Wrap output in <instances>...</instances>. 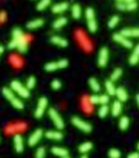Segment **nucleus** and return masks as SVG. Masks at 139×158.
<instances>
[{
  "instance_id": "f257e3e1",
  "label": "nucleus",
  "mask_w": 139,
  "mask_h": 158,
  "mask_svg": "<svg viewBox=\"0 0 139 158\" xmlns=\"http://www.w3.org/2000/svg\"><path fill=\"white\" fill-rule=\"evenodd\" d=\"M2 92H3V96H4L5 99H8V100L10 101V104H12L15 109H18V110H22V109L24 108V104H23V101H22V100H19L18 98H15V96H14V92H13V90H12V89L3 87Z\"/></svg>"
},
{
  "instance_id": "f03ea898",
  "label": "nucleus",
  "mask_w": 139,
  "mask_h": 158,
  "mask_svg": "<svg viewBox=\"0 0 139 158\" xmlns=\"http://www.w3.org/2000/svg\"><path fill=\"white\" fill-rule=\"evenodd\" d=\"M85 17H86V24L89 28V32L91 33H95L98 30V23H96V19H95V12L92 8H87L86 12H85Z\"/></svg>"
},
{
  "instance_id": "7ed1b4c3",
  "label": "nucleus",
  "mask_w": 139,
  "mask_h": 158,
  "mask_svg": "<svg viewBox=\"0 0 139 158\" xmlns=\"http://www.w3.org/2000/svg\"><path fill=\"white\" fill-rule=\"evenodd\" d=\"M10 89L13 90V92H17L20 98H23V99L29 98V90L25 86H23L22 82H19L18 80L12 81V83H10Z\"/></svg>"
},
{
  "instance_id": "20e7f679",
  "label": "nucleus",
  "mask_w": 139,
  "mask_h": 158,
  "mask_svg": "<svg viewBox=\"0 0 139 158\" xmlns=\"http://www.w3.org/2000/svg\"><path fill=\"white\" fill-rule=\"evenodd\" d=\"M48 115H49L51 120L53 121V124L56 125V128H57L58 130H62L63 128H65V121L62 120L61 115L58 114L57 110H55V109H49V110H48Z\"/></svg>"
},
{
  "instance_id": "39448f33",
  "label": "nucleus",
  "mask_w": 139,
  "mask_h": 158,
  "mask_svg": "<svg viewBox=\"0 0 139 158\" xmlns=\"http://www.w3.org/2000/svg\"><path fill=\"white\" fill-rule=\"evenodd\" d=\"M71 121H72V124L76 126L77 129L82 130L83 133H90V132L92 130L91 124H89L87 121H85V120H82V119H80V118H77V117H73V118L71 119Z\"/></svg>"
},
{
  "instance_id": "423d86ee",
  "label": "nucleus",
  "mask_w": 139,
  "mask_h": 158,
  "mask_svg": "<svg viewBox=\"0 0 139 158\" xmlns=\"http://www.w3.org/2000/svg\"><path fill=\"white\" fill-rule=\"evenodd\" d=\"M68 66V61L67 60H58L55 62H49L47 65H44V70L46 71H56V70H61Z\"/></svg>"
},
{
  "instance_id": "0eeeda50",
  "label": "nucleus",
  "mask_w": 139,
  "mask_h": 158,
  "mask_svg": "<svg viewBox=\"0 0 139 158\" xmlns=\"http://www.w3.org/2000/svg\"><path fill=\"white\" fill-rule=\"evenodd\" d=\"M76 37H77V40H79L80 46H81L85 51H86V52H91L92 44H91V42L86 38V36H85L82 32H77V33H76Z\"/></svg>"
},
{
  "instance_id": "6e6552de",
  "label": "nucleus",
  "mask_w": 139,
  "mask_h": 158,
  "mask_svg": "<svg viewBox=\"0 0 139 158\" xmlns=\"http://www.w3.org/2000/svg\"><path fill=\"white\" fill-rule=\"evenodd\" d=\"M47 105H48V100L46 98H41L38 100V105H37V109H36V113H34L36 118H42V117H43Z\"/></svg>"
},
{
  "instance_id": "1a4fd4ad",
  "label": "nucleus",
  "mask_w": 139,
  "mask_h": 158,
  "mask_svg": "<svg viewBox=\"0 0 139 158\" xmlns=\"http://www.w3.org/2000/svg\"><path fill=\"white\" fill-rule=\"evenodd\" d=\"M113 38H114V40H115V42H118V43L122 44L123 47H125V48H128V49L133 48V42H132L129 38L123 37L120 33H115V34L113 36Z\"/></svg>"
},
{
  "instance_id": "9d476101",
  "label": "nucleus",
  "mask_w": 139,
  "mask_h": 158,
  "mask_svg": "<svg viewBox=\"0 0 139 158\" xmlns=\"http://www.w3.org/2000/svg\"><path fill=\"white\" fill-rule=\"evenodd\" d=\"M109 61V49L108 48H101L99 51V56H98V65L100 67H105L106 63Z\"/></svg>"
},
{
  "instance_id": "9b49d317",
  "label": "nucleus",
  "mask_w": 139,
  "mask_h": 158,
  "mask_svg": "<svg viewBox=\"0 0 139 158\" xmlns=\"http://www.w3.org/2000/svg\"><path fill=\"white\" fill-rule=\"evenodd\" d=\"M30 37L28 36H22L20 38H18V44H17V49L20 52V53H25L28 49V42H29Z\"/></svg>"
},
{
  "instance_id": "f8f14e48",
  "label": "nucleus",
  "mask_w": 139,
  "mask_h": 158,
  "mask_svg": "<svg viewBox=\"0 0 139 158\" xmlns=\"http://www.w3.org/2000/svg\"><path fill=\"white\" fill-rule=\"evenodd\" d=\"M42 137H43V130H42V129H37V130L28 138V145L34 147V145L38 144V142L42 139Z\"/></svg>"
},
{
  "instance_id": "ddd939ff",
  "label": "nucleus",
  "mask_w": 139,
  "mask_h": 158,
  "mask_svg": "<svg viewBox=\"0 0 139 158\" xmlns=\"http://www.w3.org/2000/svg\"><path fill=\"white\" fill-rule=\"evenodd\" d=\"M14 148L17 153H22L24 151V142L20 134H15L14 135Z\"/></svg>"
},
{
  "instance_id": "4468645a",
  "label": "nucleus",
  "mask_w": 139,
  "mask_h": 158,
  "mask_svg": "<svg viewBox=\"0 0 139 158\" xmlns=\"http://www.w3.org/2000/svg\"><path fill=\"white\" fill-rule=\"evenodd\" d=\"M43 135H46V138L51 141H61L63 138V134L58 130H49L47 133H43Z\"/></svg>"
},
{
  "instance_id": "2eb2a0df",
  "label": "nucleus",
  "mask_w": 139,
  "mask_h": 158,
  "mask_svg": "<svg viewBox=\"0 0 139 158\" xmlns=\"http://www.w3.org/2000/svg\"><path fill=\"white\" fill-rule=\"evenodd\" d=\"M68 3L66 2H63V3H58V4H55L52 6V12L55 13V14H60V13H63V12H66V10L68 9Z\"/></svg>"
},
{
  "instance_id": "dca6fc26",
  "label": "nucleus",
  "mask_w": 139,
  "mask_h": 158,
  "mask_svg": "<svg viewBox=\"0 0 139 158\" xmlns=\"http://www.w3.org/2000/svg\"><path fill=\"white\" fill-rule=\"evenodd\" d=\"M43 24H44V20L41 19V18H38V19H34V20H30V22H28V23H27V28L30 29V30H34V29L41 28Z\"/></svg>"
},
{
  "instance_id": "f3484780",
  "label": "nucleus",
  "mask_w": 139,
  "mask_h": 158,
  "mask_svg": "<svg viewBox=\"0 0 139 158\" xmlns=\"http://www.w3.org/2000/svg\"><path fill=\"white\" fill-rule=\"evenodd\" d=\"M115 95H116V98L118 100H119L120 102H125L128 100V92L124 87H118L115 89Z\"/></svg>"
},
{
  "instance_id": "a211bd4d",
  "label": "nucleus",
  "mask_w": 139,
  "mask_h": 158,
  "mask_svg": "<svg viewBox=\"0 0 139 158\" xmlns=\"http://www.w3.org/2000/svg\"><path fill=\"white\" fill-rule=\"evenodd\" d=\"M120 34H122L123 37H126V38H130V37H133V38H137V37L139 36V29H138V28H132V29H123V30L120 32Z\"/></svg>"
},
{
  "instance_id": "6ab92c4d",
  "label": "nucleus",
  "mask_w": 139,
  "mask_h": 158,
  "mask_svg": "<svg viewBox=\"0 0 139 158\" xmlns=\"http://www.w3.org/2000/svg\"><path fill=\"white\" fill-rule=\"evenodd\" d=\"M49 40H51V43L56 44V46H58V47H67V46H68V42H67L65 38L58 37V36H53Z\"/></svg>"
},
{
  "instance_id": "aec40b11",
  "label": "nucleus",
  "mask_w": 139,
  "mask_h": 158,
  "mask_svg": "<svg viewBox=\"0 0 139 158\" xmlns=\"http://www.w3.org/2000/svg\"><path fill=\"white\" fill-rule=\"evenodd\" d=\"M123 110V106H122V102L119 100H116L113 102V106H111V115L113 117H119L120 113Z\"/></svg>"
},
{
  "instance_id": "412c9836",
  "label": "nucleus",
  "mask_w": 139,
  "mask_h": 158,
  "mask_svg": "<svg viewBox=\"0 0 139 158\" xmlns=\"http://www.w3.org/2000/svg\"><path fill=\"white\" fill-rule=\"evenodd\" d=\"M138 62H139V46H135V47H134V51H133V53H132V56L129 57V65L135 66Z\"/></svg>"
},
{
  "instance_id": "4be33fe9",
  "label": "nucleus",
  "mask_w": 139,
  "mask_h": 158,
  "mask_svg": "<svg viewBox=\"0 0 139 158\" xmlns=\"http://www.w3.org/2000/svg\"><path fill=\"white\" fill-rule=\"evenodd\" d=\"M81 106H82V109H83L85 113H87V114L92 113V104L89 101V98H86V96L82 98V100H81Z\"/></svg>"
},
{
  "instance_id": "5701e85b",
  "label": "nucleus",
  "mask_w": 139,
  "mask_h": 158,
  "mask_svg": "<svg viewBox=\"0 0 139 158\" xmlns=\"http://www.w3.org/2000/svg\"><path fill=\"white\" fill-rule=\"evenodd\" d=\"M71 14H72L73 19H80V18H81V14H82L81 6H80L79 4H73V5L71 6Z\"/></svg>"
},
{
  "instance_id": "b1692460",
  "label": "nucleus",
  "mask_w": 139,
  "mask_h": 158,
  "mask_svg": "<svg viewBox=\"0 0 139 158\" xmlns=\"http://www.w3.org/2000/svg\"><path fill=\"white\" fill-rule=\"evenodd\" d=\"M51 152L55 154V156H58V157H67L68 156V151H66L65 148H60V147H53L51 149Z\"/></svg>"
},
{
  "instance_id": "393cba45",
  "label": "nucleus",
  "mask_w": 139,
  "mask_h": 158,
  "mask_svg": "<svg viewBox=\"0 0 139 158\" xmlns=\"http://www.w3.org/2000/svg\"><path fill=\"white\" fill-rule=\"evenodd\" d=\"M66 24H67V18L62 17V18H58V19H56L55 22H53V28H55V29H61L62 27H65Z\"/></svg>"
},
{
  "instance_id": "a878e982",
  "label": "nucleus",
  "mask_w": 139,
  "mask_h": 158,
  "mask_svg": "<svg viewBox=\"0 0 139 158\" xmlns=\"http://www.w3.org/2000/svg\"><path fill=\"white\" fill-rule=\"evenodd\" d=\"M105 89H106V92H108L109 96H113V95H115V86H114V82L108 80L105 82Z\"/></svg>"
},
{
  "instance_id": "bb28decb",
  "label": "nucleus",
  "mask_w": 139,
  "mask_h": 158,
  "mask_svg": "<svg viewBox=\"0 0 139 158\" xmlns=\"http://www.w3.org/2000/svg\"><path fill=\"white\" fill-rule=\"evenodd\" d=\"M89 86L91 87V90H92L94 92H99V91H100V83H99L98 80L94 79V77H91V79L89 80Z\"/></svg>"
},
{
  "instance_id": "cd10ccee",
  "label": "nucleus",
  "mask_w": 139,
  "mask_h": 158,
  "mask_svg": "<svg viewBox=\"0 0 139 158\" xmlns=\"http://www.w3.org/2000/svg\"><path fill=\"white\" fill-rule=\"evenodd\" d=\"M91 149H92V143H90V142L82 143V144L79 147V152H80V153H82V154L87 153V152H89V151H91Z\"/></svg>"
},
{
  "instance_id": "c85d7f7f",
  "label": "nucleus",
  "mask_w": 139,
  "mask_h": 158,
  "mask_svg": "<svg viewBox=\"0 0 139 158\" xmlns=\"http://www.w3.org/2000/svg\"><path fill=\"white\" fill-rule=\"evenodd\" d=\"M10 63H12L14 67H22V66H23L22 58L18 57V56H15V55H13L12 57H10Z\"/></svg>"
},
{
  "instance_id": "c756f323",
  "label": "nucleus",
  "mask_w": 139,
  "mask_h": 158,
  "mask_svg": "<svg viewBox=\"0 0 139 158\" xmlns=\"http://www.w3.org/2000/svg\"><path fill=\"white\" fill-rule=\"evenodd\" d=\"M119 128H120L122 130H126L128 128H129V118L122 117L120 120H119Z\"/></svg>"
},
{
  "instance_id": "7c9ffc66",
  "label": "nucleus",
  "mask_w": 139,
  "mask_h": 158,
  "mask_svg": "<svg viewBox=\"0 0 139 158\" xmlns=\"http://www.w3.org/2000/svg\"><path fill=\"white\" fill-rule=\"evenodd\" d=\"M122 75H123V70L122 68H116V70H114V72L111 73V76H110V81H116V80H119L120 77H122Z\"/></svg>"
},
{
  "instance_id": "2f4dec72",
  "label": "nucleus",
  "mask_w": 139,
  "mask_h": 158,
  "mask_svg": "<svg viewBox=\"0 0 139 158\" xmlns=\"http://www.w3.org/2000/svg\"><path fill=\"white\" fill-rule=\"evenodd\" d=\"M49 5H51V0H41V2L37 4V10L42 12V10L47 9Z\"/></svg>"
},
{
  "instance_id": "473e14b6",
  "label": "nucleus",
  "mask_w": 139,
  "mask_h": 158,
  "mask_svg": "<svg viewBox=\"0 0 139 158\" xmlns=\"http://www.w3.org/2000/svg\"><path fill=\"white\" fill-rule=\"evenodd\" d=\"M119 20H120V18L118 17V15H114V17H111L110 19H109V23H108V25H109V28H115L116 27V24L119 23Z\"/></svg>"
},
{
  "instance_id": "72a5a7b5",
  "label": "nucleus",
  "mask_w": 139,
  "mask_h": 158,
  "mask_svg": "<svg viewBox=\"0 0 139 158\" xmlns=\"http://www.w3.org/2000/svg\"><path fill=\"white\" fill-rule=\"evenodd\" d=\"M108 114H109V106L108 105H101V108L99 109V117L105 118Z\"/></svg>"
},
{
  "instance_id": "f704fd0d",
  "label": "nucleus",
  "mask_w": 139,
  "mask_h": 158,
  "mask_svg": "<svg viewBox=\"0 0 139 158\" xmlns=\"http://www.w3.org/2000/svg\"><path fill=\"white\" fill-rule=\"evenodd\" d=\"M36 86V77L34 76H29L28 79H27V89L28 90H30V89H33Z\"/></svg>"
},
{
  "instance_id": "c9c22d12",
  "label": "nucleus",
  "mask_w": 139,
  "mask_h": 158,
  "mask_svg": "<svg viewBox=\"0 0 139 158\" xmlns=\"http://www.w3.org/2000/svg\"><path fill=\"white\" fill-rule=\"evenodd\" d=\"M120 157H122V153L119 149L113 148L109 151V158H120Z\"/></svg>"
},
{
  "instance_id": "e433bc0d",
  "label": "nucleus",
  "mask_w": 139,
  "mask_h": 158,
  "mask_svg": "<svg viewBox=\"0 0 139 158\" xmlns=\"http://www.w3.org/2000/svg\"><path fill=\"white\" fill-rule=\"evenodd\" d=\"M46 157V149L44 147H39L36 152V158H44Z\"/></svg>"
},
{
  "instance_id": "4c0bfd02",
  "label": "nucleus",
  "mask_w": 139,
  "mask_h": 158,
  "mask_svg": "<svg viewBox=\"0 0 139 158\" xmlns=\"http://www.w3.org/2000/svg\"><path fill=\"white\" fill-rule=\"evenodd\" d=\"M138 6L137 2H130V3H126L125 4V10H130V12H133V10H135Z\"/></svg>"
},
{
  "instance_id": "58836bf2",
  "label": "nucleus",
  "mask_w": 139,
  "mask_h": 158,
  "mask_svg": "<svg viewBox=\"0 0 139 158\" xmlns=\"http://www.w3.org/2000/svg\"><path fill=\"white\" fill-rule=\"evenodd\" d=\"M51 86H52L53 90H60L62 87V82L60 80H53L52 83H51Z\"/></svg>"
},
{
  "instance_id": "ea45409f",
  "label": "nucleus",
  "mask_w": 139,
  "mask_h": 158,
  "mask_svg": "<svg viewBox=\"0 0 139 158\" xmlns=\"http://www.w3.org/2000/svg\"><path fill=\"white\" fill-rule=\"evenodd\" d=\"M108 102H109V95H108V94L99 96V104H101V105H106Z\"/></svg>"
},
{
  "instance_id": "a19ab883",
  "label": "nucleus",
  "mask_w": 139,
  "mask_h": 158,
  "mask_svg": "<svg viewBox=\"0 0 139 158\" xmlns=\"http://www.w3.org/2000/svg\"><path fill=\"white\" fill-rule=\"evenodd\" d=\"M12 36H13V38H20V37L23 36V32H22V29H19V28H15V29L13 30Z\"/></svg>"
},
{
  "instance_id": "79ce46f5",
  "label": "nucleus",
  "mask_w": 139,
  "mask_h": 158,
  "mask_svg": "<svg viewBox=\"0 0 139 158\" xmlns=\"http://www.w3.org/2000/svg\"><path fill=\"white\" fill-rule=\"evenodd\" d=\"M89 101H90L92 105L99 104V96H98V95H91V96L89 98Z\"/></svg>"
},
{
  "instance_id": "37998d69",
  "label": "nucleus",
  "mask_w": 139,
  "mask_h": 158,
  "mask_svg": "<svg viewBox=\"0 0 139 158\" xmlns=\"http://www.w3.org/2000/svg\"><path fill=\"white\" fill-rule=\"evenodd\" d=\"M17 44H18V38H13L12 42L9 43V48L10 49H15L17 48Z\"/></svg>"
},
{
  "instance_id": "c03bdc74",
  "label": "nucleus",
  "mask_w": 139,
  "mask_h": 158,
  "mask_svg": "<svg viewBox=\"0 0 139 158\" xmlns=\"http://www.w3.org/2000/svg\"><path fill=\"white\" fill-rule=\"evenodd\" d=\"M116 9L118 10H125V3L124 2H118L116 3Z\"/></svg>"
},
{
  "instance_id": "a18cd8bd",
  "label": "nucleus",
  "mask_w": 139,
  "mask_h": 158,
  "mask_svg": "<svg viewBox=\"0 0 139 158\" xmlns=\"http://www.w3.org/2000/svg\"><path fill=\"white\" fill-rule=\"evenodd\" d=\"M6 20V13L5 12H0V23H4Z\"/></svg>"
},
{
  "instance_id": "49530a36",
  "label": "nucleus",
  "mask_w": 139,
  "mask_h": 158,
  "mask_svg": "<svg viewBox=\"0 0 139 158\" xmlns=\"http://www.w3.org/2000/svg\"><path fill=\"white\" fill-rule=\"evenodd\" d=\"M126 158H139V153L134 152V153H130V154H128Z\"/></svg>"
},
{
  "instance_id": "de8ad7c7",
  "label": "nucleus",
  "mask_w": 139,
  "mask_h": 158,
  "mask_svg": "<svg viewBox=\"0 0 139 158\" xmlns=\"http://www.w3.org/2000/svg\"><path fill=\"white\" fill-rule=\"evenodd\" d=\"M135 101H137V104L139 105V95H135Z\"/></svg>"
},
{
  "instance_id": "09e8293b",
  "label": "nucleus",
  "mask_w": 139,
  "mask_h": 158,
  "mask_svg": "<svg viewBox=\"0 0 139 158\" xmlns=\"http://www.w3.org/2000/svg\"><path fill=\"white\" fill-rule=\"evenodd\" d=\"M3 52H4V47H3V46H0V55H2Z\"/></svg>"
},
{
  "instance_id": "8fccbe9b",
  "label": "nucleus",
  "mask_w": 139,
  "mask_h": 158,
  "mask_svg": "<svg viewBox=\"0 0 139 158\" xmlns=\"http://www.w3.org/2000/svg\"><path fill=\"white\" fill-rule=\"evenodd\" d=\"M130 2H135V0H124L125 4H126V3H130Z\"/></svg>"
},
{
  "instance_id": "3c124183",
  "label": "nucleus",
  "mask_w": 139,
  "mask_h": 158,
  "mask_svg": "<svg viewBox=\"0 0 139 158\" xmlns=\"http://www.w3.org/2000/svg\"><path fill=\"white\" fill-rule=\"evenodd\" d=\"M81 158H87V156H86V154H83V156L81 157Z\"/></svg>"
},
{
  "instance_id": "603ef678",
  "label": "nucleus",
  "mask_w": 139,
  "mask_h": 158,
  "mask_svg": "<svg viewBox=\"0 0 139 158\" xmlns=\"http://www.w3.org/2000/svg\"><path fill=\"white\" fill-rule=\"evenodd\" d=\"M118 2H124V0H118Z\"/></svg>"
},
{
  "instance_id": "864d4df0",
  "label": "nucleus",
  "mask_w": 139,
  "mask_h": 158,
  "mask_svg": "<svg viewBox=\"0 0 139 158\" xmlns=\"http://www.w3.org/2000/svg\"><path fill=\"white\" fill-rule=\"evenodd\" d=\"M63 158H70V157H68V156H67V157H63Z\"/></svg>"
}]
</instances>
